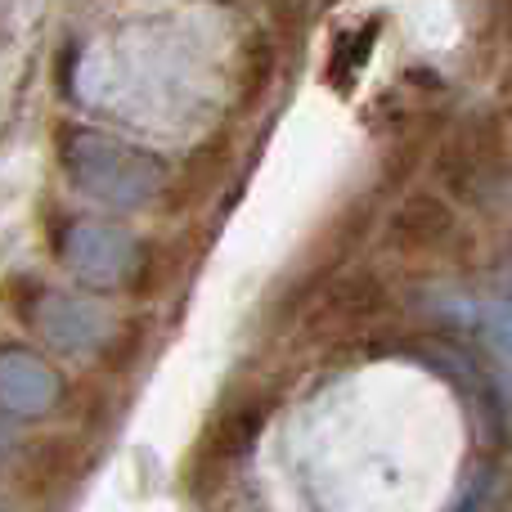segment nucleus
<instances>
[{
	"mask_svg": "<svg viewBox=\"0 0 512 512\" xmlns=\"http://www.w3.org/2000/svg\"><path fill=\"white\" fill-rule=\"evenodd\" d=\"M486 481H490V477H481V481H477V486H472V490H468V495H463V504H459V508H454V512H477V508H481V495H486Z\"/></svg>",
	"mask_w": 512,
	"mask_h": 512,
	"instance_id": "nucleus-7",
	"label": "nucleus"
},
{
	"mask_svg": "<svg viewBox=\"0 0 512 512\" xmlns=\"http://www.w3.org/2000/svg\"><path fill=\"white\" fill-rule=\"evenodd\" d=\"M9 450H14V427H9V423H0V459H5Z\"/></svg>",
	"mask_w": 512,
	"mask_h": 512,
	"instance_id": "nucleus-8",
	"label": "nucleus"
},
{
	"mask_svg": "<svg viewBox=\"0 0 512 512\" xmlns=\"http://www.w3.org/2000/svg\"><path fill=\"white\" fill-rule=\"evenodd\" d=\"M59 400V373L27 351H0V409L14 418H41Z\"/></svg>",
	"mask_w": 512,
	"mask_h": 512,
	"instance_id": "nucleus-4",
	"label": "nucleus"
},
{
	"mask_svg": "<svg viewBox=\"0 0 512 512\" xmlns=\"http://www.w3.org/2000/svg\"><path fill=\"white\" fill-rule=\"evenodd\" d=\"M454 234V212L441 198H409L396 216H391V239L396 248H441Z\"/></svg>",
	"mask_w": 512,
	"mask_h": 512,
	"instance_id": "nucleus-6",
	"label": "nucleus"
},
{
	"mask_svg": "<svg viewBox=\"0 0 512 512\" xmlns=\"http://www.w3.org/2000/svg\"><path fill=\"white\" fill-rule=\"evenodd\" d=\"M59 256L81 283L90 288H113V283L131 279L140 248L126 230L108 221H72L59 239Z\"/></svg>",
	"mask_w": 512,
	"mask_h": 512,
	"instance_id": "nucleus-2",
	"label": "nucleus"
},
{
	"mask_svg": "<svg viewBox=\"0 0 512 512\" xmlns=\"http://www.w3.org/2000/svg\"><path fill=\"white\" fill-rule=\"evenodd\" d=\"M36 328L50 346L59 351H95L108 337V315L86 297H72V292H45L41 306H36Z\"/></svg>",
	"mask_w": 512,
	"mask_h": 512,
	"instance_id": "nucleus-3",
	"label": "nucleus"
},
{
	"mask_svg": "<svg viewBox=\"0 0 512 512\" xmlns=\"http://www.w3.org/2000/svg\"><path fill=\"white\" fill-rule=\"evenodd\" d=\"M63 171L81 194L104 207H144L158 198L162 180H167L162 158L104 131H68Z\"/></svg>",
	"mask_w": 512,
	"mask_h": 512,
	"instance_id": "nucleus-1",
	"label": "nucleus"
},
{
	"mask_svg": "<svg viewBox=\"0 0 512 512\" xmlns=\"http://www.w3.org/2000/svg\"><path fill=\"white\" fill-rule=\"evenodd\" d=\"M445 319L463 324L472 337L499 355H512V301H490V297H450L441 301Z\"/></svg>",
	"mask_w": 512,
	"mask_h": 512,
	"instance_id": "nucleus-5",
	"label": "nucleus"
}]
</instances>
